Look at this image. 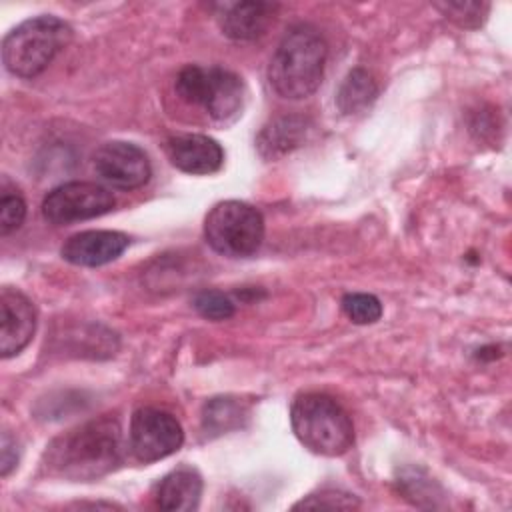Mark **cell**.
Instances as JSON below:
<instances>
[{"label":"cell","instance_id":"e0dca14e","mask_svg":"<svg viewBox=\"0 0 512 512\" xmlns=\"http://www.w3.org/2000/svg\"><path fill=\"white\" fill-rule=\"evenodd\" d=\"M378 96V86L364 68H354L342 80L336 92V106L342 114H360L372 106Z\"/></svg>","mask_w":512,"mask_h":512},{"label":"cell","instance_id":"52a82bcc","mask_svg":"<svg viewBox=\"0 0 512 512\" xmlns=\"http://www.w3.org/2000/svg\"><path fill=\"white\" fill-rule=\"evenodd\" d=\"M184 442L180 422L166 410L144 406L132 414L128 444L138 462H156L174 454Z\"/></svg>","mask_w":512,"mask_h":512},{"label":"cell","instance_id":"ac0fdd59","mask_svg":"<svg viewBox=\"0 0 512 512\" xmlns=\"http://www.w3.org/2000/svg\"><path fill=\"white\" fill-rule=\"evenodd\" d=\"M26 218V202L16 188H10V182L2 180V196H0V234L8 236L18 230Z\"/></svg>","mask_w":512,"mask_h":512},{"label":"cell","instance_id":"d6986e66","mask_svg":"<svg viewBox=\"0 0 512 512\" xmlns=\"http://www.w3.org/2000/svg\"><path fill=\"white\" fill-rule=\"evenodd\" d=\"M342 310L354 324H372L382 316V304L374 294L350 292L342 298Z\"/></svg>","mask_w":512,"mask_h":512},{"label":"cell","instance_id":"9c48e42d","mask_svg":"<svg viewBox=\"0 0 512 512\" xmlns=\"http://www.w3.org/2000/svg\"><path fill=\"white\" fill-rule=\"evenodd\" d=\"M94 170L108 186L126 192L144 186L152 174L146 152L124 140L104 142L94 152Z\"/></svg>","mask_w":512,"mask_h":512},{"label":"cell","instance_id":"3957f363","mask_svg":"<svg viewBox=\"0 0 512 512\" xmlns=\"http://www.w3.org/2000/svg\"><path fill=\"white\" fill-rule=\"evenodd\" d=\"M72 28L58 16L42 14L24 20L2 40V62L18 78H34L68 46Z\"/></svg>","mask_w":512,"mask_h":512},{"label":"cell","instance_id":"7c38bea8","mask_svg":"<svg viewBox=\"0 0 512 512\" xmlns=\"http://www.w3.org/2000/svg\"><path fill=\"white\" fill-rule=\"evenodd\" d=\"M166 154L170 162L194 176L214 174L222 168L224 150L222 146L204 134H176L166 142Z\"/></svg>","mask_w":512,"mask_h":512},{"label":"cell","instance_id":"2e32d148","mask_svg":"<svg viewBox=\"0 0 512 512\" xmlns=\"http://www.w3.org/2000/svg\"><path fill=\"white\" fill-rule=\"evenodd\" d=\"M248 420V406L232 396H218L202 408V430L208 438L238 430Z\"/></svg>","mask_w":512,"mask_h":512},{"label":"cell","instance_id":"ffe728a7","mask_svg":"<svg viewBox=\"0 0 512 512\" xmlns=\"http://www.w3.org/2000/svg\"><path fill=\"white\" fill-rule=\"evenodd\" d=\"M192 306L196 308V312L208 320H228L236 306L232 302V298L220 290H202L194 296Z\"/></svg>","mask_w":512,"mask_h":512},{"label":"cell","instance_id":"ba28073f","mask_svg":"<svg viewBox=\"0 0 512 512\" xmlns=\"http://www.w3.org/2000/svg\"><path fill=\"white\" fill-rule=\"evenodd\" d=\"M114 208L108 188L94 182H66L52 188L42 200V216L52 224H72L98 218Z\"/></svg>","mask_w":512,"mask_h":512},{"label":"cell","instance_id":"7a4b0ae2","mask_svg":"<svg viewBox=\"0 0 512 512\" xmlns=\"http://www.w3.org/2000/svg\"><path fill=\"white\" fill-rule=\"evenodd\" d=\"M326 54V42L314 26H292L282 36L268 66V80L274 92L286 100L312 96L322 82Z\"/></svg>","mask_w":512,"mask_h":512},{"label":"cell","instance_id":"277c9868","mask_svg":"<svg viewBox=\"0 0 512 512\" xmlns=\"http://www.w3.org/2000/svg\"><path fill=\"white\" fill-rule=\"evenodd\" d=\"M296 438L312 452L340 456L354 444V424L348 412L328 394H300L290 408Z\"/></svg>","mask_w":512,"mask_h":512},{"label":"cell","instance_id":"4fadbf2b","mask_svg":"<svg viewBox=\"0 0 512 512\" xmlns=\"http://www.w3.org/2000/svg\"><path fill=\"white\" fill-rule=\"evenodd\" d=\"M274 12L276 4L270 2H234L220 14V28L232 40H256L274 20Z\"/></svg>","mask_w":512,"mask_h":512},{"label":"cell","instance_id":"5b68a950","mask_svg":"<svg viewBox=\"0 0 512 512\" xmlns=\"http://www.w3.org/2000/svg\"><path fill=\"white\" fill-rule=\"evenodd\" d=\"M174 88L186 104L200 106L216 122L234 120L246 98L244 80L220 66L190 64L178 72Z\"/></svg>","mask_w":512,"mask_h":512},{"label":"cell","instance_id":"8992f818","mask_svg":"<svg viewBox=\"0 0 512 512\" xmlns=\"http://www.w3.org/2000/svg\"><path fill=\"white\" fill-rule=\"evenodd\" d=\"M204 238L222 256L246 258L264 240V218L246 202L224 200L206 214Z\"/></svg>","mask_w":512,"mask_h":512},{"label":"cell","instance_id":"9a60e30c","mask_svg":"<svg viewBox=\"0 0 512 512\" xmlns=\"http://www.w3.org/2000/svg\"><path fill=\"white\" fill-rule=\"evenodd\" d=\"M308 132V120L302 116H282L272 120L258 134L256 146L264 158H280L298 148Z\"/></svg>","mask_w":512,"mask_h":512},{"label":"cell","instance_id":"6da1fadb","mask_svg":"<svg viewBox=\"0 0 512 512\" xmlns=\"http://www.w3.org/2000/svg\"><path fill=\"white\" fill-rule=\"evenodd\" d=\"M122 456L120 424L100 416L56 436L44 452V464L52 476L90 482L116 470Z\"/></svg>","mask_w":512,"mask_h":512},{"label":"cell","instance_id":"8fae6325","mask_svg":"<svg viewBox=\"0 0 512 512\" xmlns=\"http://www.w3.org/2000/svg\"><path fill=\"white\" fill-rule=\"evenodd\" d=\"M130 244V238L118 230H86L70 236L60 254L74 266H104L116 260Z\"/></svg>","mask_w":512,"mask_h":512},{"label":"cell","instance_id":"5bb4252c","mask_svg":"<svg viewBox=\"0 0 512 512\" xmlns=\"http://www.w3.org/2000/svg\"><path fill=\"white\" fill-rule=\"evenodd\" d=\"M202 496V478L194 468L180 466L168 472L156 486V506L170 512H190L198 508Z\"/></svg>","mask_w":512,"mask_h":512},{"label":"cell","instance_id":"44dd1931","mask_svg":"<svg viewBox=\"0 0 512 512\" xmlns=\"http://www.w3.org/2000/svg\"><path fill=\"white\" fill-rule=\"evenodd\" d=\"M436 8L446 18L454 20L458 26L476 28L484 22L490 6L484 2H442V4H436Z\"/></svg>","mask_w":512,"mask_h":512},{"label":"cell","instance_id":"30bf717a","mask_svg":"<svg viewBox=\"0 0 512 512\" xmlns=\"http://www.w3.org/2000/svg\"><path fill=\"white\" fill-rule=\"evenodd\" d=\"M36 332V308L32 300L14 288L0 292V356L20 354Z\"/></svg>","mask_w":512,"mask_h":512},{"label":"cell","instance_id":"7402d4cb","mask_svg":"<svg viewBox=\"0 0 512 512\" xmlns=\"http://www.w3.org/2000/svg\"><path fill=\"white\" fill-rule=\"evenodd\" d=\"M360 500L354 494L348 492H340V490H322L318 494H310L308 498L300 500L298 504H294V508H328V510H350V508H358Z\"/></svg>","mask_w":512,"mask_h":512},{"label":"cell","instance_id":"603a6c76","mask_svg":"<svg viewBox=\"0 0 512 512\" xmlns=\"http://www.w3.org/2000/svg\"><path fill=\"white\" fill-rule=\"evenodd\" d=\"M18 464V446L16 438L10 436V432H2L0 440V474L8 476Z\"/></svg>","mask_w":512,"mask_h":512}]
</instances>
